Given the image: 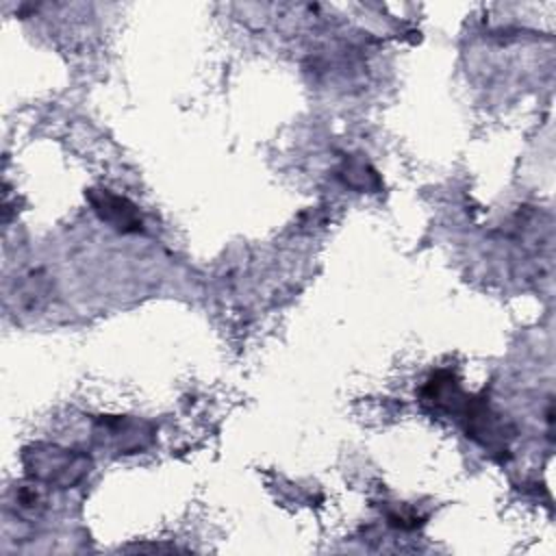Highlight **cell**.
Returning a JSON list of instances; mask_svg holds the SVG:
<instances>
[{"label":"cell","instance_id":"cell-2","mask_svg":"<svg viewBox=\"0 0 556 556\" xmlns=\"http://www.w3.org/2000/svg\"><path fill=\"white\" fill-rule=\"evenodd\" d=\"M28 471L35 478L52 484H74L85 476V465H80L78 456L52 447L46 452H37Z\"/></svg>","mask_w":556,"mask_h":556},{"label":"cell","instance_id":"cell-1","mask_svg":"<svg viewBox=\"0 0 556 556\" xmlns=\"http://www.w3.org/2000/svg\"><path fill=\"white\" fill-rule=\"evenodd\" d=\"M93 211L106 224H111L119 232H139L143 222L139 208L126 200L124 195L113 193L111 189H89L87 193Z\"/></svg>","mask_w":556,"mask_h":556}]
</instances>
